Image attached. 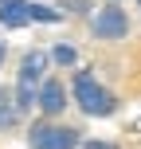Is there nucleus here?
I'll list each match as a JSON object with an SVG mask.
<instances>
[{"instance_id": "20e7f679", "label": "nucleus", "mask_w": 141, "mask_h": 149, "mask_svg": "<svg viewBox=\"0 0 141 149\" xmlns=\"http://www.w3.org/2000/svg\"><path fill=\"white\" fill-rule=\"evenodd\" d=\"M129 31V20H126V12H122L118 4H106L102 12L94 16V36L98 39H122Z\"/></svg>"}, {"instance_id": "423d86ee", "label": "nucleus", "mask_w": 141, "mask_h": 149, "mask_svg": "<svg viewBox=\"0 0 141 149\" xmlns=\"http://www.w3.org/2000/svg\"><path fill=\"white\" fill-rule=\"evenodd\" d=\"M35 102H39V110H43V114H59L63 106H67V90H63V82H55V79H47L43 86H39V94H35Z\"/></svg>"}, {"instance_id": "39448f33", "label": "nucleus", "mask_w": 141, "mask_h": 149, "mask_svg": "<svg viewBox=\"0 0 141 149\" xmlns=\"http://www.w3.org/2000/svg\"><path fill=\"white\" fill-rule=\"evenodd\" d=\"M0 24H4V28L31 24V0H0Z\"/></svg>"}, {"instance_id": "f257e3e1", "label": "nucleus", "mask_w": 141, "mask_h": 149, "mask_svg": "<svg viewBox=\"0 0 141 149\" xmlns=\"http://www.w3.org/2000/svg\"><path fill=\"white\" fill-rule=\"evenodd\" d=\"M74 102H78V110L90 114V118H106V114L118 110V98H114V94H110V90H106L86 67L74 74Z\"/></svg>"}, {"instance_id": "1a4fd4ad", "label": "nucleus", "mask_w": 141, "mask_h": 149, "mask_svg": "<svg viewBox=\"0 0 141 149\" xmlns=\"http://www.w3.org/2000/svg\"><path fill=\"white\" fill-rule=\"evenodd\" d=\"M16 122H20V110H16V106H0V130H12L16 126Z\"/></svg>"}, {"instance_id": "0eeeda50", "label": "nucleus", "mask_w": 141, "mask_h": 149, "mask_svg": "<svg viewBox=\"0 0 141 149\" xmlns=\"http://www.w3.org/2000/svg\"><path fill=\"white\" fill-rule=\"evenodd\" d=\"M51 59L63 63V67H74V63H78V51H74V47H67V43H59V47L51 51Z\"/></svg>"}, {"instance_id": "f8f14e48", "label": "nucleus", "mask_w": 141, "mask_h": 149, "mask_svg": "<svg viewBox=\"0 0 141 149\" xmlns=\"http://www.w3.org/2000/svg\"><path fill=\"white\" fill-rule=\"evenodd\" d=\"M0 63H4V43H0Z\"/></svg>"}, {"instance_id": "7ed1b4c3", "label": "nucleus", "mask_w": 141, "mask_h": 149, "mask_svg": "<svg viewBox=\"0 0 141 149\" xmlns=\"http://www.w3.org/2000/svg\"><path fill=\"white\" fill-rule=\"evenodd\" d=\"M31 149H78V130L59 126V122H35L28 130Z\"/></svg>"}, {"instance_id": "9b49d317", "label": "nucleus", "mask_w": 141, "mask_h": 149, "mask_svg": "<svg viewBox=\"0 0 141 149\" xmlns=\"http://www.w3.org/2000/svg\"><path fill=\"white\" fill-rule=\"evenodd\" d=\"M82 149H118V145H114V141H86Z\"/></svg>"}, {"instance_id": "6e6552de", "label": "nucleus", "mask_w": 141, "mask_h": 149, "mask_svg": "<svg viewBox=\"0 0 141 149\" xmlns=\"http://www.w3.org/2000/svg\"><path fill=\"white\" fill-rule=\"evenodd\" d=\"M31 20H39V24H55V20H59V12H55V8H43V4H31Z\"/></svg>"}, {"instance_id": "f03ea898", "label": "nucleus", "mask_w": 141, "mask_h": 149, "mask_svg": "<svg viewBox=\"0 0 141 149\" xmlns=\"http://www.w3.org/2000/svg\"><path fill=\"white\" fill-rule=\"evenodd\" d=\"M47 67V55L43 51H28L20 63V82H16V110H28V106H35V94H39V74Z\"/></svg>"}, {"instance_id": "9d476101", "label": "nucleus", "mask_w": 141, "mask_h": 149, "mask_svg": "<svg viewBox=\"0 0 141 149\" xmlns=\"http://www.w3.org/2000/svg\"><path fill=\"white\" fill-rule=\"evenodd\" d=\"M63 4H67V8H71V12H86V8H90V4H86V0H63Z\"/></svg>"}]
</instances>
